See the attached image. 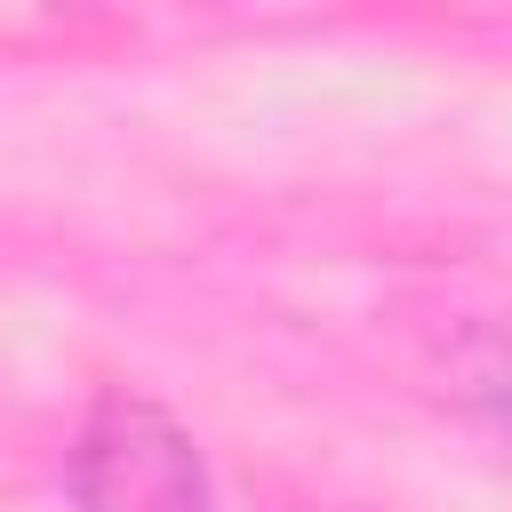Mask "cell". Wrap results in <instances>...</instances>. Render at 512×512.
<instances>
[{"label": "cell", "mask_w": 512, "mask_h": 512, "mask_svg": "<svg viewBox=\"0 0 512 512\" xmlns=\"http://www.w3.org/2000/svg\"><path fill=\"white\" fill-rule=\"evenodd\" d=\"M64 480L80 512H208V472H200L192 432L128 384L96 392Z\"/></svg>", "instance_id": "obj_1"}]
</instances>
